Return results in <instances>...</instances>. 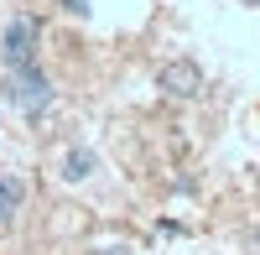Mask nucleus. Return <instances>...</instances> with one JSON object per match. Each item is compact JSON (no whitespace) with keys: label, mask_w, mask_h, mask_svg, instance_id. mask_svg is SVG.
Here are the masks:
<instances>
[{"label":"nucleus","mask_w":260,"mask_h":255,"mask_svg":"<svg viewBox=\"0 0 260 255\" xmlns=\"http://www.w3.org/2000/svg\"><path fill=\"white\" fill-rule=\"evenodd\" d=\"M0 94H6V104H16L21 115H42L52 104V83H47L42 68H6Z\"/></svg>","instance_id":"nucleus-1"},{"label":"nucleus","mask_w":260,"mask_h":255,"mask_svg":"<svg viewBox=\"0 0 260 255\" xmlns=\"http://www.w3.org/2000/svg\"><path fill=\"white\" fill-rule=\"evenodd\" d=\"M37 47H42V21L11 16L6 31H0V62L6 68H37Z\"/></svg>","instance_id":"nucleus-2"},{"label":"nucleus","mask_w":260,"mask_h":255,"mask_svg":"<svg viewBox=\"0 0 260 255\" xmlns=\"http://www.w3.org/2000/svg\"><path fill=\"white\" fill-rule=\"evenodd\" d=\"M156 83H161L167 99H198V94H203V68H198L192 57H172V62H161Z\"/></svg>","instance_id":"nucleus-3"},{"label":"nucleus","mask_w":260,"mask_h":255,"mask_svg":"<svg viewBox=\"0 0 260 255\" xmlns=\"http://www.w3.org/2000/svg\"><path fill=\"white\" fill-rule=\"evenodd\" d=\"M94 172H99V156L89 146H68V151H62V177L68 182H89Z\"/></svg>","instance_id":"nucleus-4"},{"label":"nucleus","mask_w":260,"mask_h":255,"mask_svg":"<svg viewBox=\"0 0 260 255\" xmlns=\"http://www.w3.org/2000/svg\"><path fill=\"white\" fill-rule=\"evenodd\" d=\"M21 203H26V187L21 177H0V224H11L21 214Z\"/></svg>","instance_id":"nucleus-5"},{"label":"nucleus","mask_w":260,"mask_h":255,"mask_svg":"<svg viewBox=\"0 0 260 255\" xmlns=\"http://www.w3.org/2000/svg\"><path fill=\"white\" fill-rule=\"evenodd\" d=\"M62 11H73V16H83V11H89V0H62Z\"/></svg>","instance_id":"nucleus-6"},{"label":"nucleus","mask_w":260,"mask_h":255,"mask_svg":"<svg viewBox=\"0 0 260 255\" xmlns=\"http://www.w3.org/2000/svg\"><path fill=\"white\" fill-rule=\"evenodd\" d=\"M250 250H255V255H260V224H255V235H250Z\"/></svg>","instance_id":"nucleus-7"}]
</instances>
